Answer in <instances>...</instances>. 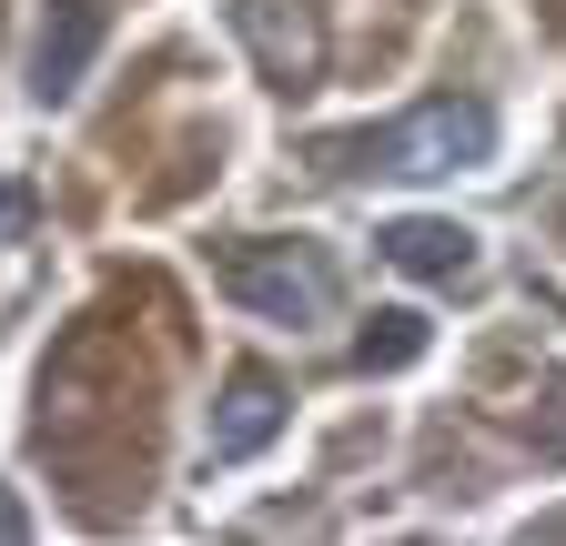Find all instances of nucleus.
I'll use <instances>...</instances> for the list:
<instances>
[{
    "instance_id": "nucleus-1",
    "label": "nucleus",
    "mask_w": 566,
    "mask_h": 546,
    "mask_svg": "<svg viewBox=\"0 0 566 546\" xmlns=\"http://www.w3.org/2000/svg\"><path fill=\"white\" fill-rule=\"evenodd\" d=\"M324 172H354V182H446V172H475L495 162V112L475 92H436L415 102L375 132H334V143H314Z\"/></svg>"
},
{
    "instance_id": "nucleus-2",
    "label": "nucleus",
    "mask_w": 566,
    "mask_h": 546,
    "mask_svg": "<svg viewBox=\"0 0 566 546\" xmlns=\"http://www.w3.org/2000/svg\"><path fill=\"white\" fill-rule=\"evenodd\" d=\"M223 294L253 304L263 324H294V334H304V324H334L344 273H334L324 243H273V233H253V243L223 253Z\"/></svg>"
},
{
    "instance_id": "nucleus-3",
    "label": "nucleus",
    "mask_w": 566,
    "mask_h": 546,
    "mask_svg": "<svg viewBox=\"0 0 566 546\" xmlns=\"http://www.w3.org/2000/svg\"><path fill=\"white\" fill-rule=\"evenodd\" d=\"M233 31L253 41V61H263L283 92H314V72H324V21L304 11V0H233Z\"/></svg>"
},
{
    "instance_id": "nucleus-4",
    "label": "nucleus",
    "mask_w": 566,
    "mask_h": 546,
    "mask_svg": "<svg viewBox=\"0 0 566 546\" xmlns=\"http://www.w3.org/2000/svg\"><path fill=\"white\" fill-rule=\"evenodd\" d=\"M273 435H283V375H273V365H233V375H223V405H212V455L243 465V455H263Z\"/></svg>"
},
{
    "instance_id": "nucleus-5",
    "label": "nucleus",
    "mask_w": 566,
    "mask_h": 546,
    "mask_svg": "<svg viewBox=\"0 0 566 546\" xmlns=\"http://www.w3.org/2000/svg\"><path fill=\"white\" fill-rule=\"evenodd\" d=\"M92 51H102V0H51V21L31 41V92L41 102H71L92 72Z\"/></svg>"
},
{
    "instance_id": "nucleus-6",
    "label": "nucleus",
    "mask_w": 566,
    "mask_h": 546,
    "mask_svg": "<svg viewBox=\"0 0 566 546\" xmlns=\"http://www.w3.org/2000/svg\"><path fill=\"white\" fill-rule=\"evenodd\" d=\"M375 243H385L395 273H415V284H465V273H475V233L465 223H436V213H405Z\"/></svg>"
},
{
    "instance_id": "nucleus-7",
    "label": "nucleus",
    "mask_w": 566,
    "mask_h": 546,
    "mask_svg": "<svg viewBox=\"0 0 566 546\" xmlns=\"http://www.w3.org/2000/svg\"><path fill=\"white\" fill-rule=\"evenodd\" d=\"M415 355H424V314H375L365 345H354V365H365V375H395V365H415Z\"/></svg>"
},
{
    "instance_id": "nucleus-8",
    "label": "nucleus",
    "mask_w": 566,
    "mask_h": 546,
    "mask_svg": "<svg viewBox=\"0 0 566 546\" xmlns=\"http://www.w3.org/2000/svg\"><path fill=\"white\" fill-rule=\"evenodd\" d=\"M21 233H31V192L0 182V243H21Z\"/></svg>"
},
{
    "instance_id": "nucleus-9",
    "label": "nucleus",
    "mask_w": 566,
    "mask_h": 546,
    "mask_svg": "<svg viewBox=\"0 0 566 546\" xmlns=\"http://www.w3.org/2000/svg\"><path fill=\"white\" fill-rule=\"evenodd\" d=\"M21 536H31V506H21V496H0V546H21Z\"/></svg>"
}]
</instances>
